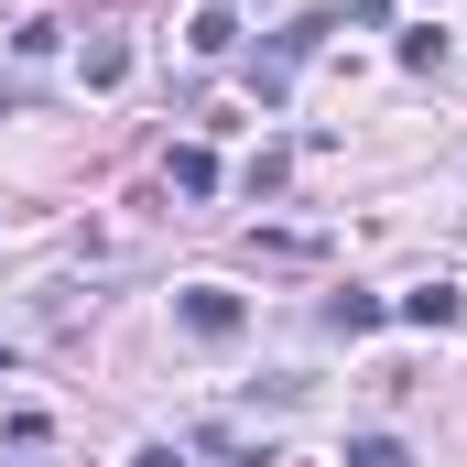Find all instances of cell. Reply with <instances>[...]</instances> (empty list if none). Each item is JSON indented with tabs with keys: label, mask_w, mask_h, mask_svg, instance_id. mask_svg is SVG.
<instances>
[{
	"label": "cell",
	"mask_w": 467,
	"mask_h": 467,
	"mask_svg": "<svg viewBox=\"0 0 467 467\" xmlns=\"http://www.w3.org/2000/svg\"><path fill=\"white\" fill-rule=\"evenodd\" d=\"M119 77H130V44H109V33H99V44H88V88H119Z\"/></svg>",
	"instance_id": "5"
},
{
	"label": "cell",
	"mask_w": 467,
	"mask_h": 467,
	"mask_svg": "<svg viewBox=\"0 0 467 467\" xmlns=\"http://www.w3.org/2000/svg\"><path fill=\"white\" fill-rule=\"evenodd\" d=\"M402 316H413V327H457L467 294H457V283H424V294H402Z\"/></svg>",
	"instance_id": "3"
},
{
	"label": "cell",
	"mask_w": 467,
	"mask_h": 467,
	"mask_svg": "<svg viewBox=\"0 0 467 467\" xmlns=\"http://www.w3.org/2000/svg\"><path fill=\"white\" fill-rule=\"evenodd\" d=\"M348 467H402V446H391V435H358V446H348Z\"/></svg>",
	"instance_id": "7"
},
{
	"label": "cell",
	"mask_w": 467,
	"mask_h": 467,
	"mask_svg": "<svg viewBox=\"0 0 467 467\" xmlns=\"http://www.w3.org/2000/svg\"><path fill=\"white\" fill-rule=\"evenodd\" d=\"M163 174H174V196H218V152H207V141H185Z\"/></svg>",
	"instance_id": "2"
},
{
	"label": "cell",
	"mask_w": 467,
	"mask_h": 467,
	"mask_svg": "<svg viewBox=\"0 0 467 467\" xmlns=\"http://www.w3.org/2000/svg\"><path fill=\"white\" fill-rule=\"evenodd\" d=\"M185 44H196V55H229V44H239V11H196V33H185Z\"/></svg>",
	"instance_id": "4"
},
{
	"label": "cell",
	"mask_w": 467,
	"mask_h": 467,
	"mask_svg": "<svg viewBox=\"0 0 467 467\" xmlns=\"http://www.w3.org/2000/svg\"><path fill=\"white\" fill-rule=\"evenodd\" d=\"M327 327H337V337H369V327H380V305H369V294H337V305H327Z\"/></svg>",
	"instance_id": "6"
},
{
	"label": "cell",
	"mask_w": 467,
	"mask_h": 467,
	"mask_svg": "<svg viewBox=\"0 0 467 467\" xmlns=\"http://www.w3.org/2000/svg\"><path fill=\"white\" fill-rule=\"evenodd\" d=\"M130 467H185V457H174V446H141V457H130Z\"/></svg>",
	"instance_id": "8"
},
{
	"label": "cell",
	"mask_w": 467,
	"mask_h": 467,
	"mask_svg": "<svg viewBox=\"0 0 467 467\" xmlns=\"http://www.w3.org/2000/svg\"><path fill=\"white\" fill-rule=\"evenodd\" d=\"M174 316H185V337H239V294H218V283L174 294Z\"/></svg>",
	"instance_id": "1"
}]
</instances>
